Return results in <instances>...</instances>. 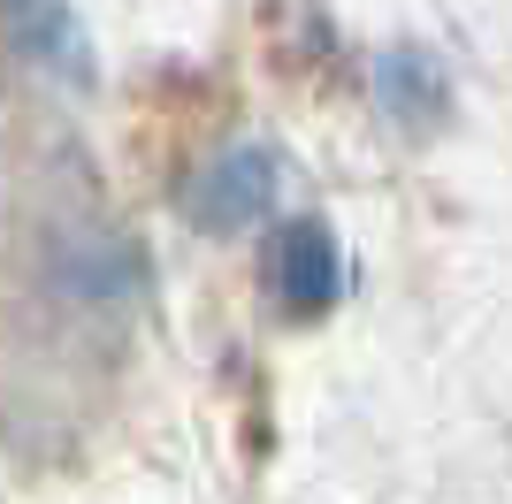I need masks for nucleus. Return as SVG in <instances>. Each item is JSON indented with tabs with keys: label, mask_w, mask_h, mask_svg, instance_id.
<instances>
[{
	"label": "nucleus",
	"mask_w": 512,
	"mask_h": 504,
	"mask_svg": "<svg viewBox=\"0 0 512 504\" xmlns=\"http://www.w3.org/2000/svg\"><path fill=\"white\" fill-rule=\"evenodd\" d=\"M268 283H276L283 314L291 321H314L344 298V245L321 214H299L276 230V252H268Z\"/></svg>",
	"instance_id": "obj_1"
},
{
	"label": "nucleus",
	"mask_w": 512,
	"mask_h": 504,
	"mask_svg": "<svg viewBox=\"0 0 512 504\" xmlns=\"http://www.w3.org/2000/svg\"><path fill=\"white\" fill-rule=\"evenodd\" d=\"M184 207H192L214 237H230V230H245V222H260V214L276 207V153H260V146L214 153V161L192 176Z\"/></svg>",
	"instance_id": "obj_2"
},
{
	"label": "nucleus",
	"mask_w": 512,
	"mask_h": 504,
	"mask_svg": "<svg viewBox=\"0 0 512 504\" xmlns=\"http://www.w3.org/2000/svg\"><path fill=\"white\" fill-rule=\"evenodd\" d=\"M8 23H16V46L31 54V62L62 69V77H77V84L92 77L85 31H77V16H69L62 0H8Z\"/></svg>",
	"instance_id": "obj_3"
},
{
	"label": "nucleus",
	"mask_w": 512,
	"mask_h": 504,
	"mask_svg": "<svg viewBox=\"0 0 512 504\" xmlns=\"http://www.w3.org/2000/svg\"><path fill=\"white\" fill-rule=\"evenodd\" d=\"M375 92H383V107L398 123H436L444 115V69L421 46H383L375 54Z\"/></svg>",
	"instance_id": "obj_4"
}]
</instances>
